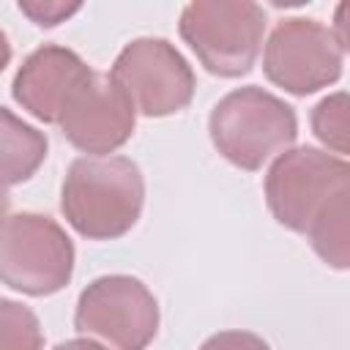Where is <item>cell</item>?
I'll list each match as a JSON object with an SVG mask.
<instances>
[{"instance_id":"8fae6325","label":"cell","mask_w":350,"mask_h":350,"mask_svg":"<svg viewBox=\"0 0 350 350\" xmlns=\"http://www.w3.org/2000/svg\"><path fill=\"white\" fill-rule=\"evenodd\" d=\"M46 134L0 107V186H16L36 175L46 159Z\"/></svg>"},{"instance_id":"30bf717a","label":"cell","mask_w":350,"mask_h":350,"mask_svg":"<svg viewBox=\"0 0 350 350\" xmlns=\"http://www.w3.org/2000/svg\"><path fill=\"white\" fill-rule=\"evenodd\" d=\"M90 77L93 68L74 49L60 44H44L22 60L11 82V96L36 120L57 123L68 98Z\"/></svg>"},{"instance_id":"ac0fdd59","label":"cell","mask_w":350,"mask_h":350,"mask_svg":"<svg viewBox=\"0 0 350 350\" xmlns=\"http://www.w3.org/2000/svg\"><path fill=\"white\" fill-rule=\"evenodd\" d=\"M8 63H11V44H8V36H5L3 27H0V74L5 71Z\"/></svg>"},{"instance_id":"9c48e42d","label":"cell","mask_w":350,"mask_h":350,"mask_svg":"<svg viewBox=\"0 0 350 350\" xmlns=\"http://www.w3.org/2000/svg\"><path fill=\"white\" fill-rule=\"evenodd\" d=\"M137 112L109 74H96L68 98L57 126L88 156H109L134 134Z\"/></svg>"},{"instance_id":"4fadbf2b","label":"cell","mask_w":350,"mask_h":350,"mask_svg":"<svg viewBox=\"0 0 350 350\" xmlns=\"http://www.w3.org/2000/svg\"><path fill=\"white\" fill-rule=\"evenodd\" d=\"M0 350H44V331L30 306L0 298Z\"/></svg>"},{"instance_id":"8992f818","label":"cell","mask_w":350,"mask_h":350,"mask_svg":"<svg viewBox=\"0 0 350 350\" xmlns=\"http://www.w3.org/2000/svg\"><path fill=\"white\" fill-rule=\"evenodd\" d=\"M112 82L126 93L134 112L145 118H167L186 109L194 98V71L175 44L156 36L129 41L112 68Z\"/></svg>"},{"instance_id":"d6986e66","label":"cell","mask_w":350,"mask_h":350,"mask_svg":"<svg viewBox=\"0 0 350 350\" xmlns=\"http://www.w3.org/2000/svg\"><path fill=\"white\" fill-rule=\"evenodd\" d=\"M8 191H5V186H0V224L5 221V213H8Z\"/></svg>"},{"instance_id":"9a60e30c","label":"cell","mask_w":350,"mask_h":350,"mask_svg":"<svg viewBox=\"0 0 350 350\" xmlns=\"http://www.w3.org/2000/svg\"><path fill=\"white\" fill-rule=\"evenodd\" d=\"M79 8H82V3H27V0H19V11L27 14L41 27H55V25L66 22L71 14H77Z\"/></svg>"},{"instance_id":"5bb4252c","label":"cell","mask_w":350,"mask_h":350,"mask_svg":"<svg viewBox=\"0 0 350 350\" xmlns=\"http://www.w3.org/2000/svg\"><path fill=\"white\" fill-rule=\"evenodd\" d=\"M312 131L328 150L345 159L347 153V93L345 90L325 96L312 109Z\"/></svg>"},{"instance_id":"2e32d148","label":"cell","mask_w":350,"mask_h":350,"mask_svg":"<svg viewBox=\"0 0 350 350\" xmlns=\"http://www.w3.org/2000/svg\"><path fill=\"white\" fill-rule=\"evenodd\" d=\"M200 350H271L268 342L252 331H219L213 336H208Z\"/></svg>"},{"instance_id":"7c38bea8","label":"cell","mask_w":350,"mask_h":350,"mask_svg":"<svg viewBox=\"0 0 350 350\" xmlns=\"http://www.w3.org/2000/svg\"><path fill=\"white\" fill-rule=\"evenodd\" d=\"M306 241L325 265L336 271L350 265V191L328 205V211L309 227Z\"/></svg>"},{"instance_id":"277c9868","label":"cell","mask_w":350,"mask_h":350,"mask_svg":"<svg viewBox=\"0 0 350 350\" xmlns=\"http://www.w3.org/2000/svg\"><path fill=\"white\" fill-rule=\"evenodd\" d=\"M345 191H350V164L312 145L282 150L265 175L268 211L282 227L301 235Z\"/></svg>"},{"instance_id":"e0dca14e","label":"cell","mask_w":350,"mask_h":350,"mask_svg":"<svg viewBox=\"0 0 350 350\" xmlns=\"http://www.w3.org/2000/svg\"><path fill=\"white\" fill-rule=\"evenodd\" d=\"M55 350H107L104 345H98V342H93L90 336L85 339V336H77V339H66V342H60Z\"/></svg>"},{"instance_id":"ba28073f","label":"cell","mask_w":350,"mask_h":350,"mask_svg":"<svg viewBox=\"0 0 350 350\" xmlns=\"http://www.w3.org/2000/svg\"><path fill=\"white\" fill-rule=\"evenodd\" d=\"M345 49L336 44L331 27L309 16L282 19L262 52V71L268 82L290 96H312L342 77Z\"/></svg>"},{"instance_id":"3957f363","label":"cell","mask_w":350,"mask_h":350,"mask_svg":"<svg viewBox=\"0 0 350 350\" xmlns=\"http://www.w3.org/2000/svg\"><path fill=\"white\" fill-rule=\"evenodd\" d=\"M268 16L252 0H194L180 11V38L197 55L200 66L224 79L252 71Z\"/></svg>"},{"instance_id":"5b68a950","label":"cell","mask_w":350,"mask_h":350,"mask_svg":"<svg viewBox=\"0 0 350 350\" xmlns=\"http://www.w3.org/2000/svg\"><path fill=\"white\" fill-rule=\"evenodd\" d=\"M74 257L71 238L52 216L22 211L0 224V282L16 293H60L71 282Z\"/></svg>"},{"instance_id":"7a4b0ae2","label":"cell","mask_w":350,"mask_h":350,"mask_svg":"<svg viewBox=\"0 0 350 350\" xmlns=\"http://www.w3.org/2000/svg\"><path fill=\"white\" fill-rule=\"evenodd\" d=\"M208 134L213 148L230 164L254 172L276 153L293 148L298 118L279 96L246 85L219 98L208 118Z\"/></svg>"},{"instance_id":"6da1fadb","label":"cell","mask_w":350,"mask_h":350,"mask_svg":"<svg viewBox=\"0 0 350 350\" xmlns=\"http://www.w3.org/2000/svg\"><path fill=\"white\" fill-rule=\"evenodd\" d=\"M145 205V178L129 156H79L71 161L60 211L88 241H115L126 235Z\"/></svg>"},{"instance_id":"52a82bcc","label":"cell","mask_w":350,"mask_h":350,"mask_svg":"<svg viewBox=\"0 0 350 350\" xmlns=\"http://www.w3.org/2000/svg\"><path fill=\"white\" fill-rule=\"evenodd\" d=\"M74 328L107 339L115 350H145L159 331V304L137 276H98L77 298Z\"/></svg>"}]
</instances>
